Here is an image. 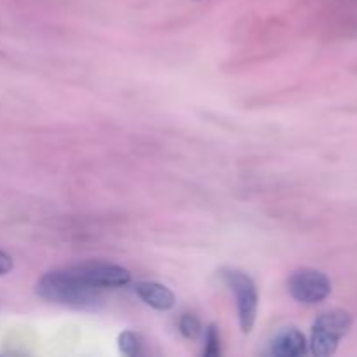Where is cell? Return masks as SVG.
Instances as JSON below:
<instances>
[{
    "label": "cell",
    "mask_w": 357,
    "mask_h": 357,
    "mask_svg": "<svg viewBox=\"0 0 357 357\" xmlns=\"http://www.w3.org/2000/svg\"><path fill=\"white\" fill-rule=\"evenodd\" d=\"M35 293L42 300L72 309H96L103 302V289L94 288L75 267L51 271L38 279Z\"/></svg>",
    "instance_id": "obj_1"
},
{
    "label": "cell",
    "mask_w": 357,
    "mask_h": 357,
    "mask_svg": "<svg viewBox=\"0 0 357 357\" xmlns=\"http://www.w3.org/2000/svg\"><path fill=\"white\" fill-rule=\"evenodd\" d=\"M352 328V316L347 310H326L316 319L310 338V352L317 357L333 356L342 338Z\"/></svg>",
    "instance_id": "obj_2"
},
{
    "label": "cell",
    "mask_w": 357,
    "mask_h": 357,
    "mask_svg": "<svg viewBox=\"0 0 357 357\" xmlns=\"http://www.w3.org/2000/svg\"><path fill=\"white\" fill-rule=\"evenodd\" d=\"M222 278L230 291L236 295L237 314H239V324L244 335L251 333L258 314V289L253 279L244 272L236 268L222 271Z\"/></svg>",
    "instance_id": "obj_3"
},
{
    "label": "cell",
    "mask_w": 357,
    "mask_h": 357,
    "mask_svg": "<svg viewBox=\"0 0 357 357\" xmlns=\"http://www.w3.org/2000/svg\"><path fill=\"white\" fill-rule=\"evenodd\" d=\"M288 289L296 302L316 305L331 295V281L324 272L316 268H300L289 278Z\"/></svg>",
    "instance_id": "obj_4"
},
{
    "label": "cell",
    "mask_w": 357,
    "mask_h": 357,
    "mask_svg": "<svg viewBox=\"0 0 357 357\" xmlns=\"http://www.w3.org/2000/svg\"><path fill=\"white\" fill-rule=\"evenodd\" d=\"M73 267L89 284L98 289H103V291L122 288L131 281V274L128 268L108 264V261H84V264L73 265Z\"/></svg>",
    "instance_id": "obj_5"
},
{
    "label": "cell",
    "mask_w": 357,
    "mask_h": 357,
    "mask_svg": "<svg viewBox=\"0 0 357 357\" xmlns=\"http://www.w3.org/2000/svg\"><path fill=\"white\" fill-rule=\"evenodd\" d=\"M135 293L145 302L146 305L155 310H171L176 303L174 293L167 286L159 282L139 281L135 284Z\"/></svg>",
    "instance_id": "obj_6"
},
{
    "label": "cell",
    "mask_w": 357,
    "mask_h": 357,
    "mask_svg": "<svg viewBox=\"0 0 357 357\" xmlns=\"http://www.w3.org/2000/svg\"><path fill=\"white\" fill-rule=\"evenodd\" d=\"M309 349L305 335L296 328L281 331L272 342V354L278 357H300Z\"/></svg>",
    "instance_id": "obj_7"
},
{
    "label": "cell",
    "mask_w": 357,
    "mask_h": 357,
    "mask_svg": "<svg viewBox=\"0 0 357 357\" xmlns=\"http://www.w3.org/2000/svg\"><path fill=\"white\" fill-rule=\"evenodd\" d=\"M142 347H143V342L142 337L135 331H122L119 335V349L124 356L128 357H136L142 354Z\"/></svg>",
    "instance_id": "obj_8"
},
{
    "label": "cell",
    "mask_w": 357,
    "mask_h": 357,
    "mask_svg": "<svg viewBox=\"0 0 357 357\" xmlns=\"http://www.w3.org/2000/svg\"><path fill=\"white\" fill-rule=\"evenodd\" d=\"M202 354L206 357H216L222 354V340H220L218 328L215 324L208 326V330H206L204 351H202Z\"/></svg>",
    "instance_id": "obj_9"
},
{
    "label": "cell",
    "mask_w": 357,
    "mask_h": 357,
    "mask_svg": "<svg viewBox=\"0 0 357 357\" xmlns=\"http://www.w3.org/2000/svg\"><path fill=\"white\" fill-rule=\"evenodd\" d=\"M178 326H180V333L183 335L185 338H188V340H194V338H197L199 333H201V321H199L194 314H183V316L180 317Z\"/></svg>",
    "instance_id": "obj_10"
},
{
    "label": "cell",
    "mask_w": 357,
    "mask_h": 357,
    "mask_svg": "<svg viewBox=\"0 0 357 357\" xmlns=\"http://www.w3.org/2000/svg\"><path fill=\"white\" fill-rule=\"evenodd\" d=\"M14 264H13V258L9 257L7 253L0 251V275H6L13 271Z\"/></svg>",
    "instance_id": "obj_11"
}]
</instances>
